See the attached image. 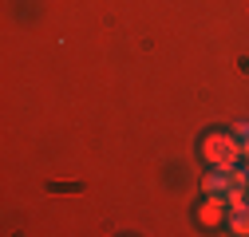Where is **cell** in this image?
I'll use <instances>...</instances> for the list:
<instances>
[{
    "label": "cell",
    "mask_w": 249,
    "mask_h": 237,
    "mask_svg": "<svg viewBox=\"0 0 249 237\" xmlns=\"http://www.w3.org/2000/svg\"><path fill=\"white\" fill-rule=\"evenodd\" d=\"M202 158L210 162V166H217V170H233L237 166V158H241V142L233 138V135H206L202 138Z\"/></svg>",
    "instance_id": "6da1fadb"
},
{
    "label": "cell",
    "mask_w": 249,
    "mask_h": 237,
    "mask_svg": "<svg viewBox=\"0 0 249 237\" xmlns=\"http://www.w3.org/2000/svg\"><path fill=\"white\" fill-rule=\"evenodd\" d=\"M222 210H226V198H217V194H210V202H202V210H198V221L213 229L217 221H222Z\"/></svg>",
    "instance_id": "7a4b0ae2"
},
{
    "label": "cell",
    "mask_w": 249,
    "mask_h": 237,
    "mask_svg": "<svg viewBox=\"0 0 249 237\" xmlns=\"http://www.w3.org/2000/svg\"><path fill=\"white\" fill-rule=\"evenodd\" d=\"M230 186H233V182H230L226 170H210V174L202 178V190H206V194H226Z\"/></svg>",
    "instance_id": "3957f363"
},
{
    "label": "cell",
    "mask_w": 249,
    "mask_h": 237,
    "mask_svg": "<svg viewBox=\"0 0 249 237\" xmlns=\"http://www.w3.org/2000/svg\"><path fill=\"white\" fill-rule=\"evenodd\" d=\"M230 233L249 237V205H241V210H233V214H230Z\"/></svg>",
    "instance_id": "277c9868"
},
{
    "label": "cell",
    "mask_w": 249,
    "mask_h": 237,
    "mask_svg": "<svg viewBox=\"0 0 249 237\" xmlns=\"http://www.w3.org/2000/svg\"><path fill=\"white\" fill-rule=\"evenodd\" d=\"M222 198H226V205H230V210H241V205H245V186H230Z\"/></svg>",
    "instance_id": "5b68a950"
},
{
    "label": "cell",
    "mask_w": 249,
    "mask_h": 237,
    "mask_svg": "<svg viewBox=\"0 0 249 237\" xmlns=\"http://www.w3.org/2000/svg\"><path fill=\"white\" fill-rule=\"evenodd\" d=\"M230 182H233V186H249V170H237V166H233V170H230Z\"/></svg>",
    "instance_id": "8992f818"
},
{
    "label": "cell",
    "mask_w": 249,
    "mask_h": 237,
    "mask_svg": "<svg viewBox=\"0 0 249 237\" xmlns=\"http://www.w3.org/2000/svg\"><path fill=\"white\" fill-rule=\"evenodd\" d=\"M233 135H237V142H245V138H249V123H237V127H233Z\"/></svg>",
    "instance_id": "52a82bcc"
},
{
    "label": "cell",
    "mask_w": 249,
    "mask_h": 237,
    "mask_svg": "<svg viewBox=\"0 0 249 237\" xmlns=\"http://www.w3.org/2000/svg\"><path fill=\"white\" fill-rule=\"evenodd\" d=\"M241 158H245V162H249V138H245V142H241Z\"/></svg>",
    "instance_id": "ba28073f"
}]
</instances>
